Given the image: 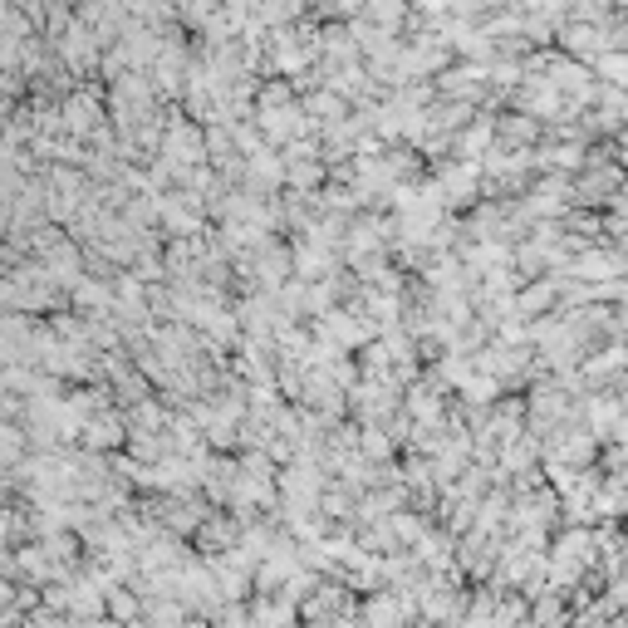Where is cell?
<instances>
[{
	"instance_id": "obj_5",
	"label": "cell",
	"mask_w": 628,
	"mask_h": 628,
	"mask_svg": "<svg viewBox=\"0 0 628 628\" xmlns=\"http://www.w3.org/2000/svg\"><path fill=\"white\" fill-rule=\"evenodd\" d=\"M564 456H569V461H589V456H594V442H589V437H574V442L564 447Z\"/></svg>"
},
{
	"instance_id": "obj_6",
	"label": "cell",
	"mask_w": 628,
	"mask_h": 628,
	"mask_svg": "<svg viewBox=\"0 0 628 628\" xmlns=\"http://www.w3.org/2000/svg\"><path fill=\"white\" fill-rule=\"evenodd\" d=\"M290 177H295L299 187H309V182H320V163H295V167H290Z\"/></svg>"
},
{
	"instance_id": "obj_7",
	"label": "cell",
	"mask_w": 628,
	"mask_h": 628,
	"mask_svg": "<svg viewBox=\"0 0 628 628\" xmlns=\"http://www.w3.org/2000/svg\"><path fill=\"white\" fill-rule=\"evenodd\" d=\"M109 613H123V618H133V613H138V604H133L128 594H109Z\"/></svg>"
},
{
	"instance_id": "obj_1",
	"label": "cell",
	"mask_w": 628,
	"mask_h": 628,
	"mask_svg": "<svg viewBox=\"0 0 628 628\" xmlns=\"http://www.w3.org/2000/svg\"><path fill=\"white\" fill-rule=\"evenodd\" d=\"M564 44H569V55H594V59L609 49L599 25H569V30H564Z\"/></svg>"
},
{
	"instance_id": "obj_4",
	"label": "cell",
	"mask_w": 628,
	"mask_h": 628,
	"mask_svg": "<svg viewBox=\"0 0 628 628\" xmlns=\"http://www.w3.org/2000/svg\"><path fill=\"white\" fill-rule=\"evenodd\" d=\"M501 138H515V142H530V138H535V123H526V118H515V123H501Z\"/></svg>"
},
{
	"instance_id": "obj_2",
	"label": "cell",
	"mask_w": 628,
	"mask_h": 628,
	"mask_svg": "<svg viewBox=\"0 0 628 628\" xmlns=\"http://www.w3.org/2000/svg\"><path fill=\"white\" fill-rule=\"evenodd\" d=\"M550 299H555V285L545 280V285H535V290H526V295H520V299H515V309H520V314H535V309H545Z\"/></svg>"
},
{
	"instance_id": "obj_3",
	"label": "cell",
	"mask_w": 628,
	"mask_h": 628,
	"mask_svg": "<svg viewBox=\"0 0 628 628\" xmlns=\"http://www.w3.org/2000/svg\"><path fill=\"white\" fill-rule=\"evenodd\" d=\"M369 10H373V20H378L383 30L403 20V6H398V0H369Z\"/></svg>"
},
{
	"instance_id": "obj_8",
	"label": "cell",
	"mask_w": 628,
	"mask_h": 628,
	"mask_svg": "<svg viewBox=\"0 0 628 628\" xmlns=\"http://www.w3.org/2000/svg\"><path fill=\"white\" fill-rule=\"evenodd\" d=\"M363 452H373V456H378V452H388V442L373 437V432H363Z\"/></svg>"
}]
</instances>
